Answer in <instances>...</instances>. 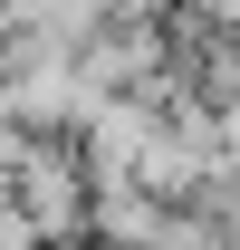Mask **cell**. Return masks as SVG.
Instances as JSON below:
<instances>
[{"instance_id":"6da1fadb","label":"cell","mask_w":240,"mask_h":250,"mask_svg":"<svg viewBox=\"0 0 240 250\" xmlns=\"http://www.w3.org/2000/svg\"><path fill=\"white\" fill-rule=\"evenodd\" d=\"M10 202H20L39 250H87V164H77V135H29V154L10 164Z\"/></svg>"},{"instance_id":"7a4b0ae2","label":"cell","mask_w":240,"mask_h":250,"mask_svg":"<svg viewBox=\"0 0 240 250\" xmlns=\"http://www.w3.org/2000/svg\"><path fill=\"white\" fill-rule=\"evenodd\" d=\"M173 221V202H154L144 183H106L87 192V241L96 250H154V231Z\"/></svg>"},{"instance_id":"3957f363","label":"cell","mask_w":240,"mask_h":250,"mask_svg":"<svg viewBox=\"0 0 240 250\" xmlns=\"http://www.w3.org/2000/svg\"><path fill=\"white\" fill-rule=\"evenodd\" d=\"M173 212L192 221V231H202L211 250H240V183H231V173H202V183L182 192Z\"/></svg>"},{"instance_id":"277c9868","label":"cell","mask_w":240,"mask_h":250,"mask_svg":"<svg viewBox=\"0 0 240 250\" xmlns=\"http://www.w3.org/2000/svg\"><path fill=\"white\" fill-rule=\"evenodd\" d=\"M87 250H96V241H87Z\"/></svg>"}]
</instances>
